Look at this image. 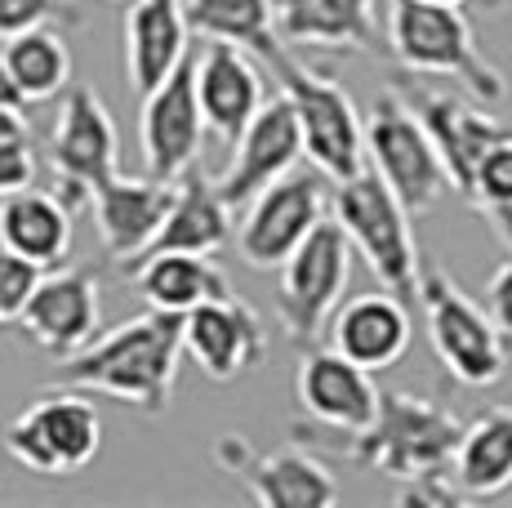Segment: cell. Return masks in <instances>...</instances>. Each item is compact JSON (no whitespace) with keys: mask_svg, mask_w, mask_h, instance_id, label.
<instances>
[{"mask_svg":"<svg viewBox=\"0 0 512 508\" xmlns=\"http://www.w3.org/2000/svg\"><path fill=\"white\" fill-rule=\"evenodd\" d=\"M125 272H130V281L139 286L147 308L174 312V317L192 312L196 304H205V299L232 295V286H228V277H223V268L214 263V254L161 250V254L134 259Z\"/></svg>","mask_w":512,"mask_h":508,"instance_id":"cell-25","label":"cell"},{"mask_svg":"<svg viewBox=\"0 0 512 508\" xmlns=\"http://www.w3.org/2000/svg\"><path fill=\"white\" fill-rule=\"evenodd\" d=\"M0 107H18V112H27L23 94L14 90V81H9V67H5V54H0Z\"/></svg>","mask_w":512,"mask_h":508,"instance_id":"cell-36","label":"cell"},{"mask_svg":"<svg viewBox=\"0 0 512 508\" xmlns=\"http://www.w3.org/2000/svg\"><path fill=\"white\" fill-rule=\"evenodd\" d=\"M36 23H67L76 27L81 14H76L72 0H0V41L23 27H36Z\"/></svg>","mask_w":512,"mask_h":508,"instance_id":"cell-31","label":"cell"},{"mask_svg":"<svg viewBox=\"0 0 512 508\" xmlns=\"http://www.w3.org/2000/svg\"><path fill=\"white\" fill-rule=\"evenodd\" d=\"M272 76L294 107L303 156L317 165V174H326L330 183H343L357 170H366V116L357 112L352 94L334 76L299 63L290 50L272 63Z\"/></svg>","mask_w":512,"mask_h":508,"instance_id":"cell-4","label":"cell"},{"mask_svg":"<svg viewBox=\"0 0 512 508\" xmlns=\"http://www.w3.org/2000/svg\"><path fill=\"white\" fill-rule=\"evenodd\" d=\"M170 197H174V183L152 179V174H143V179L112 174L107 183H98L85 205L94 210V228L107 259L130 268L152 246L156 228H161L165 210H170Z\"/></svg>","mask_w":512,"mask_h":508,"instance_id":"cell-20","label":"cell"},{"mask_svg":"<svg viewBox=\"0 0 512 508\" xmlns=\"http://www.w3.org/2000/svg\"><path fill=\"white\" fill-rule=\"evenodd\" d=\"M183 18L192 36L241 45L268 67L285 54L277 23H272V0H183Z\"/></svg>","mask_w":512,"mask_h":508,"instance_id":"cell-28","label":"cell"},{"mask_svg":"<svg viewBox=\"0 0 512 508\" xmlns=\"http://www.w3.org/2000/svg\"><path fill=\"white\" fill-rule=\"evenodd\" d=\"M72 214L76 210L58 192H41L27 183L0 197V246L41 268H58L72 254Z\"/></svg>","mask_w":512,"mask_h":508,"instance_id":"cell-26","label":"cell"},{"mask_svg":"<svg viewBox=\"0 0 512 508\" xmlns=\"http://www.w3.org/2000/svg\"><path fill=\"white\" fill-rule=\"evenodd\" d=\"M294 402L308 415L290 424L294 442H317L339 451L374 419L379 388H374L370 370H361L357 361L334 353L330 344H312L303 348V361L294 370Z\"/></svg>","mask_w":512,"mask_h":508,"instance_id":"cell-9","label":"cell"},{"mask_svg":"<svg viewBox=\"0 0 512 508\" xmlns=\"http://www.w3.org/2000/svg\"><path fill=\"white\" fill-rule=\"evenodd\" d=\"M214 464L250 491L263 508H326L339 500L330 468L308 451H277L263 455L245 442L241 433H223L214 442Z\"/></svg>","mask_w":512,"mask_h":508,"instance_id":"cell-14","label":"cell"},{"mask_svg":"<svg viewBox=\"0 0 512 508\" xmlns=\"http://www.w3.org/2000/svg\"><path fill=\"white\" fill-rule=\"evenodd\" d=\"M232 205L219 197L214 179L196 174V165L174 179V197L165 210L161 228H156L152 246L143 254H161V250H187V254H219L232 241ZM139 254V259H143Z\"/></svg>","mask_w":512,"mask_h":508,"instance_id":"cell-24","label":"cell"},{"mask_svg":"<svg viewBox=\"0 0 512 508\" xmlns=\"http://www.w3.org/2000/svg\"><path fill=\"white\" fill-rule=\"evenodd\" d=\"M183 361V317L147 308L139 317L94 335L85 348L63 357L54 370V388L112 397L143 415H161L174 397Z\"/></svg>","mask_w":512,"mask_h":508,"instance_id":"cell-1","label":"cell"},{"mask_svg":"<svg viewBox=\"0 0 512 508\" xmlns=\"http://www.w3.org/2000/svg\"><path fill=\"white\" fill-rule=\"evenodd\" d=\"M0 321H5V317H0Z\"/></svg>","mask_w":512,"mask_h":508,"instance_id":"cell-39","label":"cell"},{"mask_svg":"<svg viewBox=\"0 0 512 508\" xmlns=\"http://www.w3.org/2000/svg\"><path fill=\"white\" fill-rule=\"evenodd\" d=\"M299 161H303L299 121H294L290 99L277 90L272 99H263V107L232 139V161H228V170L214 179V188H219V197L228 201L232 210H241L254 192H263L272 179L290 174Z\"/></svg>","mask_w":512,"mask_h":508,"instance_id":"cell-16","label":"cell"},{"mask_svg":"<svg viewBox=\"0 0 512 508\" xmlns=\"http://www.w3.org/2000/svg\"><path fill=\"white\" fill-rule=\"evenodd\" d=\"M459 428H464L459 415L441 406L437 397L410 393V388H383L374 419L339 451L370 473L419 482V477H441L450 468Z\"/></svg>","mask_w":512,"mask_h":508,"instance_id":"cell-3","label":"cell"},{"mask_svg":"<svg viewBox=\"0 0 512 508\" xmlns=\"http://www.w3.org/2000/svg\"><path fill=\"white\" fill-rule=\"evenodd\" d=\"M272 23L285 50H383L379 0H272Z\"/></svg>","mask_w":512,"mask_h":508,"instance_id":"cell-22","label":"cell"},{"mask_svg":"<svg viewBox=\"0 0 512 508\" xmlns=\"http://www.w3.org/2000/svg\"><path fill=\"white\" fill-rule=\"evenodd\" d=\"M183 0H125V76L134 94H147L187 58Z\"/></svg>","mask_w":512,"mask_h":508,"instance_id":"cell-23","label":"cell"},{"mask_svg":"<svg viewBox=\"0 0 512 508\" xmlns=\"http://www.w3.org/2000/svg\"><path fill=\"white\" fill-rule=\"evenodd\" d=\"M486 312H490V321H495V330L504 335V344L512 348V259L499 263L495 277H490V286H486Z\"/></svg>","mask_w":512,"mask_h":508,"instance_id":"cell-34","label":"cell"},{"mask_svg":"<svg viewBox=\"0 0 512 508\" xmlns=\"http://www.w3.org/2000/svg\"><path fill=\"white\" fill-rule=\"evenodd\" d=\"M18 330L45 348L49 357H72L85 348L103 326V304H98V277L90 268H45L36 290L27 295L23 312H18Z\"/></svg>","mask_w":512,"mask_h":508,"instance_id":"cell-15","label":"cell"},{"mask_svg":"<svg viewBox=\"0 0 512 508\" xmlns=\"http://www.w3.org/2000/svg\"><path fill=\"white\" fill-rule=\"evenodd\" d=\"M383 50L415 76H446V81H459L472 99H481L486 107L508 99L504 72L481 54L468 14L459 5L388 0Z\"/></svg>","mask_w":512,"mask_h":508,"instance_id":"cell-2","label":"cell"},{"mask_svg":"<svg viewBox=\"0 0 512 508\" xmlns=\"http://www.w3.org/2000/svg\"><path fill=\"white\" fill-rule=\"evenodd\" d=\"M468 201L477 205L481 214L512 210V134L495 139L486 152H481V161L472 165Z\"/></svg>","mask_w":512,"mask_h":508,"instance_id":"cell-30","label":"cell"},{"mask_svg":"<svg viewBox=\"0 0 512 508\" xmlns=\"http://www.w3.org/2000/svg\"><path fill=\"white\" fill-rule=\"evenodd\" d=\"M192 81H196V103H201L205 130L219 139H236L254 112L263 107V72L250 58V50L228 41H205L201 54H192Z\"/></svg>","mask_w":512,"mask_h":508,"instance_id":"cell-21","label":"cell"},{"mask_svg":"<svg viewBox=\"0 0 512 508\" xmlns=\"http://www.w3.org/2000/svg\"><path fill=\"white\" fill-rule=\"evenodd\" d=\"M406 103H410V112H415V121L423 125V134L432 139L441 165H446L450 192H459V197L468 201L472 165L481 161V152H486L490 143L504 139L512 130L499 125L486 107H472L450 90H428V85H419V90L406 94Z\"/></svg>","mask_w":512,"mask_h":508,"instance_id":"cell-19","label":"cell"},{"mask_svg":"<svg viewBox=\"0 0 512 508\" xmlns=\"http://www.w3.org/2000/svg\"><path fill=\"white\" fill-rule=\"evenodd\" d=\"M415 295L423 304V317H428V339L437 348L441 366L464 388L499 384L508 366V344L495 330L490 312L472 295H464V286L441 263H419Z\"/></svg>","mask_w":512,"mask_h":508,"instance_id":"cell-6","label":"cell"},{"mask_svg":"<svg viewBox=\"0 0 512 508\" xmlns=\"http://www.w3.org/2000/svg\"><path fill=\"white\" fill-rule=\"evenodd\" d=\"M41 272H45L41 263H32V259H23V254L0 246V317L14 321L18 312H23L27 295H32L36 281H41Z\"/></svg>","mask_w":512,"mask_h":508,"instance_id":"cell-32","label":"cell"},{"mask_svg":"<svg viewBox=\"0 0 512 508\" xmlns=\"http://www.w3.org/2000/svg\"><path fill=\"white\" fill-rule=\"evenodd\" d=\"M49 165L58 179V197L72 210L90 201L98 183L121 174V134L90 85H67L63 103H58L54 130H49Z\"/></svg>","mask_w":512,"mask_h":508,"instance_id":"cell-10","label":"cell"},{"mask_svg":"<svg viewBox=\"0 0 512 508\" xmlns=\"http://www.w3.org/2000/svg\"><path fill=\"white\" fill-rule=\"evenodd\" d=\"M432 5H464V0H432Z\"/></svg>","mask_w":512,"mask_h":508,"instance_id":"cell-38","label":"cell"},{"mask_svg":"<svg viewBox=\"0 0 512 508\" xmlns=\"http://www.w3.org/2000/svg\"><path fill=\"white\" fill-rule=\"evenodd\" d=\"M9 455L41 477H72L98 455L103 446V419L90 393L58 388L32 402L5 433Z\"/></svg>","mask_w":512,"mask_h":508,"instance_id":"cell-11","label":"cell"},{"mask_svg":"<svg viewBox=\"0 0 512 508\" xmlns=\"http://www.w3.org/2000/svg\"><path fill=\"white\" fill-rule=\"evenodd\" d=\"M277 277V321L290 344L312 348L326 335L330 312L339 308L352 277V246L334 219H321L308 237L294 246Z\"/></svg>","mask_w":512,"mask_h":508,"instance_id":"cell-8","label":"cell"},{"mask_svg":"<svg viewBox=\"0 0 512 508\" xmlns=\"http://www.w3.org/2000/svg\"><path fill=\"white\" fill-rule=\"evenodd\" d=\"M36 183V152L27 143V134L18 139H0V197Z\"/></svg>","mask_w":512,"mask_h":508,"instance_id":"cell-33","label":"cell"},{"mask_svg":"<svg viewBox=\"0 0 512 508\" xmlns=\"http://www.w3.org/2000/svg\"><path fill=\"white\" fill-rule=\"evenodd\" d=\"M183 353L214 384H232L236 375L259 366L263 353H268V326L236 295L205 299L192 312H183Z\"/></svg>","mask_w":512,"mask_h":508,"instance_id":"cell-17","label":"cell"},{"mask_svg":"<svg viewBox=\"0 0 512 508\" xmlns=\"http://www.w3.org/2000/svg\"><path fill=\"white\" fill-rule=\"evenodd\" d=\"M366 165L392 188V197L410 210V219L432 214L450 197V174L441 165L432 139L415 121L401 94H374L366 112Z\"/></svg>","mask_w":512,"mask_h":508,"instance_id":"cell-7","label":"cell"},{"mask_svg":"<svg viewBox=\"0 0 512 508\" xmlns=\"http://www.w3.org/2000/svg\"><path fill=\"white\" fill-rule=\"evenodd\" d=\"M321 339H326L334 353L357 361L361 370L383 375V370H392L410 353L415 326H410L406 299L392 295V290H370V295H357L348 304L339 299V308L330 312Z\"/></svg>","mask_w":512,"mask_h":508,"instance_id":"cell-18","label":"cell"},{"mask_svg":"<svg viewBox=\"0 0 512 508\" xmlns=\"http://www.w3.org/2000/svg\"><path fill=\"white\" fill-rule=\"evenodd\" d=\"M450 482L464 500H490L512 486V402L481 410L472 424L459 428L450 455Z\"/></svg>","mask_w":512,"mask_h":508,"instance_id":"cell-27","label":"cell"},{"mask_svg":"<svg viewBox=\"0 0 512 508\" xmlns=\"http://www.w3.org/2000/svg\"><path fill=\"white\" fill-rule=\"evenodd\" d=\"M0 54H5L9 81L23 94V103H49L72 85V50L54 23H36L5 36Z\"/></svg>","mask_w":512,"mask_h":508,"instance_id":"cell-29","label":"cell"},{"mask_svg":"<svg viewBox=\"0 0 512 508\" xmlns=\"http://www.w3.org/2000/svg\"><path fill=\"white\" fill-rule=\"evenodd\" d=\"M481 5H486V9H499V5H504V0H481Z\"/></svg>","mask_w":512,"mask_h":508,"instance_id":"cell-37","label":"cell"},{"mask_svg":"<svg viewBox=\"0 0 512 508\" xmlns=\"http://www.w3.org/2000/svg\"><path fill=\"white\" fill-rule=\"evenodd\" d=\"M27 134V116L18 107H0V139H18Z\"/></svg>","mask_w":512,"mask_h":508,"instance_id":"cell-35","label":"cell"},{"mask_svg":"<svg viewBox=\"0 0 512 508\" xmlns=\"http://www.w3.org/2000/svg\"><path fill=\"white\" fill-rule=\"evenodd\" d=\"M139 148H143V170L152 179H183L196 165L205 143V121L201 103H196V81H192V54L165 76L161 85H152L139 94Z\"/></svg>","mask_w":512,"mask_h":508,"instance_id":"cell-13","label":"cell"},{"mask_svg":"<svg viewBox=\"0 0 512 508\" xmlns=\"http://www.w3.org/2000/svg\"><path fill=\"white\" fill-rule=\"evenodd\" d=\"M241 223L232 228L236 250L254 272H277L303 237L326 219V174L294 165L241 205Z\"/></svg>","mask_w":512,"mask_h":508,"instance_id":"cell-12","label":"cell"},{"mask_svg":"<svg viewBox=\"0 0 512 508\" xmlns=\"http://www.w3.org/2000/svg\"><path fill=\"white\" fill-rule=\"evenodd\" d=\"M334 223L343 228L348 246L366 259V268L379 277L392 295H415L419 281V246L410 228V210L392 197V188L370 170H357L352 179L334 183Z\"/></svg>","mask_w":512,"mask_h":508,"instance_id":"cell-5","label":"cell"}]
</instances>
